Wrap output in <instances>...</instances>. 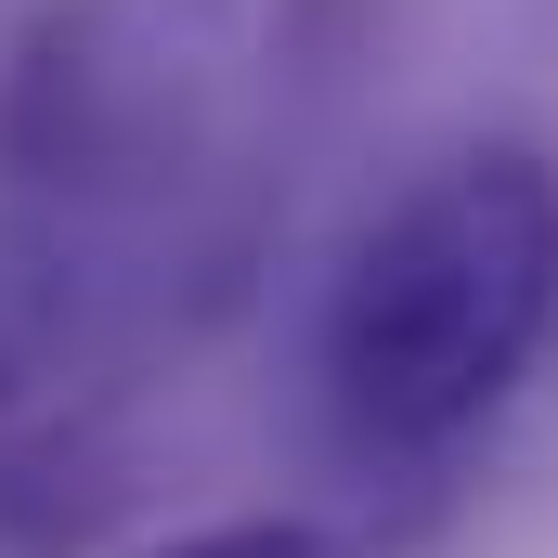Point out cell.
I'll return each mask as SVG.
<instances>
[{"mask_svg":"<svg viewBox=\"0 0 558 558\" xmlns=\"http://www.w3.org/2000/svg\"><path fill=\"white\" fill-rule=\"evenodd\" d=\"M156 558H351L325 520H208V533H182V546Z\"/></svg>","mask_w":558,"mask_h":558,"instance_id":"4","label":"cell"},{"mask_svg":"<svg viewBox=\"0 0 558 558\" xmlns=\"http://www.w3.org/2000/svg\"><path fill=\"white\" fill-rule=\"evenodd\" d=\"M260 65V0H39L0 52V195L131 234L221 169Z\"/></svg>","mask_w":558,"mask_h":558,"instance_id":"2","label":"cell"},{"mask_svg":"<svg viewBox=\"0 0 558 558\" xmlns=\"http://www.w3.org/2000/svg\"><path fill=\"white\" fill-rule=\"evenodd\" d=\"M92 247H118V234L39 221V208L0 221V428L52 403V377H65L78 325H92V286H105V274H92Z\"/></svg>","mask_w":558,"mask_h":558,"instance_id":"3","label":"cell"},{"mask_svg":"<svg viewBox=\"0 0 558 558\" xmlns=\"http://www.w3.org/2000/svg\"><path fill=\"white\" fill-rule=\"evenodd\" d=\"M558 338V156L454 143L338 247L312 377L364 468H428Z\"/></svg>","mask_w":558,"mask_h":558,"instance_id":"1","label":"cell"}]
</instances>
